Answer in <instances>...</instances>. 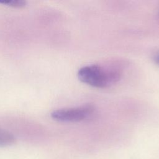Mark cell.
<instances>
[{"label": "cell", "instance_id": "5b68a950", "mask_svg": "<svg viewBox=\"0 0 159 159\" xmlns=\"http://www.w3.org/2000/svg\"><path fill=\"white\" fill-rule=\"evenodd\" d=\"M156 60H157V63L159 64V55H158V56L157 57V58H156Z\"/></svg>", "mask_w": 159, "mask_h": 159}, {"label": "cell", "instance_id": "277c9868", "mask_svg": "<svg viewBox=\"0 0 159 159\" xmlns=\"http://www.w3.org/2000/svg\"><path fill=\"white\" fill-rule=\"evenodd\" d=\"M1 4L13 7H23L26 5V1L23 0H4L0 1Z\"/></svg>", "mask_w": 159, "mask_h": 159}, {"label": "cell", "instance_id": "3957f363", "mask_svg": "<svg viewBox=\"0 0 159 159\" xmlns=\"http://www.w3.org/2000/svg\"><path fill=\"white\" fill-rule=\"evenodd\" d=\"M16 139L10 132L0 128V147H7L15 143Z\"/></svg>", "mask_w": 159, "mask_h": 159}, {"label": "cell", "instance_id": "6da1fadb", "mask_svg": "<svg viewBox=\"0 0 159 159\" xmlns=\"http://www.w3.org/2000/svg\"><path fill=\"white\" fill-rule=\"evenodd\" d=\"M120 76L116 69H106L98 65H91L81 68L78 71L79 80L91 86L104 88L117 81Z\"/></svg>", "mask_w": 159, "mask_h": 159}, {"label": "cell", "instance_id": "7a4b0ae2", "mask_svg": "<svg viewBox=\"0 0 159 159\" xmlns=\"http://www.w3.org/2000/svg\"><path fill=\"white\" fill-rule=\"evenodd\" d=\"M93 111L92 106L84 105L78 107L55 110L51 113V117L61 122H78L90 116Z\"/></svg>", "mask_w": 159, "mask_h": 159}]
</instances>
